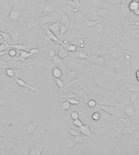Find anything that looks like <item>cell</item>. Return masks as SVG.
<instances>
[{
  "label": "cell",
  "mask_w": 139,
  "mask_h": 155,
  "mask_svg": "<svg viewBox=\"0 0 139 155\" xmlns=\"http://www.w3.org/2000/svg\"><path fill=\"white\" fill-rule=\"evenodd\" d=\"M79 117H80V115H79L78 112H77V111H73V112L71 113V118H72L73 120L79 119Z\"/></svg>",
  "instance_id": "obj_42"
},
{
  "label": "cell",
  "mask_w": 139,
  "mask_h": 155,
  "mask_svg": "<svg viewBox=\"0 0 139 155\" xmlns=\"http://www.w3.org/2000/svg\"><path fill=\"white\" fill-rule=\"evenodd\" d=\"M53 21V17L49 14H46V15L43 16L40 19V25L42 27H44L47 24L50 23Z\"/></svg>",
  "instance_id": "obj_14"
},
{
  "label": "cell",
  "mask_w": 139,
  "mask_h": 155,
  "mask_svg": "<svg viewBox=\"0 0 139 155\" xmlns=\"http://www.w3.org/2000/svg\"><path fill=\"white\" fill-rule=\"evenodd\" d=\"M58 55H59V57L61 58V59L67 58L68 56H69V53H68L66 48H64L63 45H59V53H58Z\"/></svg>",
  "instance_id": "obj_19"
},
{
  "label": "cell",
  "mask_w": 139,
  "mask_h": 155,
  "mask_svg": "<svg viewBox=\"0 0 139 155\" xmlns=\"http://www.w3.org/2000/svg\"><path fill=\"white\" fill-rule=\"evenodd\" d=\"M138 7H139V4L138 2H136V1H133L130 4V9H131V10L136 11L137 9H138Z\"/></svg>",
  "instance_id": "obj_30"
},
{
  "label": "cell",
  "mask_w": 139,
  "mask_h": 155,
  "mask_svg": "<svg viewBox=\"0 0 139 155\" xmlns=\"http://www.w3.org/2000/svg\"><path fill=\"white\" fill-rule=\"evenodd\" d=\"M56 8H54V6H52V4H47L43 6V12H51L52 11L56 10Z\"/></svg>",
  "instance_id": "obj_24"
},
{
  "label": "cell",
  "mask_w": 139,
  "mask_h": 155,
  "mask_svg": "<svg viewBox=\"0 0 139 155\" xmlns=\"http://www.w3.org/2000/svg\"><path fill=\"white\" fill-rule=\"evenodd\" d=\"M52 75L54 78H61L62 77V71L59 68H55L53 69Z\"/></svg>",
  "instance_id": "obj_22"
},
{
  "label": "cell",
  "mask_w": 139,
  "mask_h": 155,
  "mask_svg": "<svg viewBox=\"0 0 139 155\" xmlns=\"http://www.w3.org/2000/svg\"><path fill=\"white\" fill-rule=\"evenodd\" d=\"M46 147L44 144H35L32 146L31 151L30 152V154H42V151L44 150V149Z\"/></svg>",
  "instance_id": "obj_6"
},
{
  "label": "cell",
  "mask_w": 139,
  "mask_h": 155,
  "mask_svg": "<svg viewBox=\"0 0 139 155\" xmlns=\"http://www.w3.org/2000/svg\"><path fill=\"white\" fill-rule=\"evenodd\" d=\"M130 101H131V102L133 103L134 104H135V103H136V101H137V96L134 94L132 95V96H130Z\"/></svg>",
  "instance_id": "obj_44"
},
{
  "label": "cell",
  "mask_w": 139,
  "mask_h": 155,
  "mask_svg": "<svg viewBox=\"0 0 139 155\" xmlns=\"http://www.w3.org/2000/svg\"><path fill=\"white\" fill-rule=\"evenodd\" d=\"M89 58H90V60L92 63L99 64L100 65H104L105 63V58L102 57V56L91 55V57Z\"/></svg>",
  "instance_id": "obj_10"
},
{
  "label": "cell",
  "mask_w": 139,
  "mask_h": 155,
  "mask_svg": "<svg viewBox=\"0 0 139 155\" xmlns=\"http://www.w3.org/2000/svg\"><path fill=\"white\" fill-rule=\"evenodd\" d=\"M6 74L8 77L9 78H14L15 76V73H14V70L12 68H7L6 70Z\"/></svg>",
  "instance_id": "obj_29"
},
{
  "label": "cell",
  "mask_w": 139,
  "mask_h": 155,
  "mask_svg": "<svg viewBox=\"0 0 139 155\" xmlns=\"http://www.w3.org/2000/svg\"><path fill=\"white\" fill-rule=\"evenodd\" d=\"M102 118V115L100 114V112L99 111H95L92 114V119H93L94 121H100Z\"/></svg>",
  "instance_id": "obj_27"
},
{
  "label": "cell",
  "mask_w": 139,
  "mask_h": 155,
  "mask_svg": "<svg viewBox=\"0 0 139 155\" xmlns=\"http://www.w3.org/2000/svg\"><path fill=\"white\" fill-rule=\"evenodd\" d=\"M133 24H134V25H138L139 26V22H135V23H133Z\"/></svg>",
  "instance_id": "obj_51"
},
{
  "label": "cell",
  "mask_w": 139,
  "mask_h": 155,
  "mask_svg": "<svg viewBox=\"0 0 139 155\" xmlns=\"http://www.w3.org/2000/svg\"><path fill=\"white\" fill-rule=\"evenodd\" d=\"M71 107V103L69 102V101H63L62 103H61V108L62 109L64 110H69V109H70Z\"/></svg>",
  "instance_id": "obj_26"
},
{
  "label": "cell",
  "mask_w": 139,
  "mask_h": 155,
  "mask_svg": "<svg viewBox=\"0 0 139 155\" xmlns=\"http://www.w3.org/2000/svg\"><path fill=\"white\" fill-rule=\"evenodd\" d=\"M52 58H53V63H55L56 65H59V64H61V63H62V60H61V58L59 57V55H55L53 56Z\"/></svg>",
  "instance_id": "obj_31"
},
{
  "label": "cell",
  "mask_w": 139,
  "mask_h": 155,
  "mask_svg": "<svg viewBox=\"0 0 139 155\" xmlns=\"http://www.w3.org/2000/svg\"><path fill=\"white\" fill-rule=\"evenodd\" d=\"M98 109L102 110L105 112L107 113L108 114L111 116H114L115 114V106H110V105H105V104H98Z\"/></svg>",
  "instance_id": "obj_5"
},
{
  "label": "cell",
  "mask_w": 139,
  "mask_h": 155,
  "mask_svg": "<svg viewBox=\"0 0 139 155\" xmlns=\"http://www.w3.org/2000/svg\"><path fill=\"white\" fill-rule=\"evenodd\" d=\"M85 92H90V93H96V94L103 95L105 93L104 89L101 86H93L91 88H85Z\"/></svg>",
  "instance_id": "obj_9"
},
{
  "label": "cell",
  "mask_w": 139,
  "mask_h": 155,
  "mask_svg": "<svg viewBox=\"0 0 139 155\" xmlns=\"http://www.w3.org/2000/svg\"><path fill=\"white\" fill-rule=\"evenodd\" d=\"M0 21H1V15H0Z\"/></svg>",
  "instance_id": "obj_52"
},
{
  "label": "cell",
  "mask_w": 139,
  "mask_h": 155,
  "mask_svg": "<svg viewBox=\"0 0 139 155\" xmlns=\"http://www.w3.org/2000/svg\"><path fill=\"white\" fill-rule=\"evenodd\" d=\"M20 17V11H19L18 8L17 6V1L14 0V6L13 8L11 9L10 12L9 14V17L11 20L15 21Z\"/></svg>",
  "instance_id": "obj_4"
},
{
  "label": "cell",
  "mask_w": 139,
  "mask_h": 155,
  "mask_svg": "<svg viewBox=\"0 0 139 155\" xmlns=\"http://www.w3.org/2000/svg\"><path fill=\"white\" fill-rule=\"evenodd\" d=\"M69 27H68L67 26L63 25V24L61 23V25H60V34L61 35H63V34L66 33V32L68 31Z\"/></svg>",
  "instance_id": "obj_32"
},
{
  "label": "cell",
  "mask_w": 139,
  "mask_h": 155,
  "mask_svg": "<svg viewBox=\"0 0 139 155\" xmlns=\"http://www.w3.org/2000/svg\"><path fill=\"white\" fill-rule=\"evenodd\" d=\"M69 133H70L71 135H72L73 137H75V136H78L81 135V132L80 131H77L76 129H69Z\"/></svg>",
  "instance_id": "obj_34"
},
{
  "label": "cell",
  "mask_w": 139,
  "mask_h": 155,
  "mask_svg": "<svg viewBox=\"0 0 139 155\" xmlns=\"http://www.w3.org/2000/svg\"><path fill=\"white\" fill-rule=\"evenodd\" d=\"M65 97H66V98H79V99H80L79 96H77L75 93H73V92L69 93Z\"/></svg>",
  "instance_id": "obj_36"
},
{
  "label": "cell",
  "mask_w": 139,
  "mask_h": 155,
  "mask_svg": "<svg viewBox=\"0 0 139 155\" xmlns=\"http://www.w3.org/2000/svg\"><path fill=\"white\" fill-rule=\"evenodd\" d=\"M97 105V103L96 101L93 99L89 100V101H87V106H88L90 108H92V109L96 107Z\"/></svg>",
  "instance_id": "obj_33"
},
{
  "label": "cell",
  "mask_w": 139,
  "mask_h": 155,
  "mask_svg": "<svg viewBox=\"0 0 139 155\" xmlns=\"http://www.w3.org/2000/svg\"><path fill=\"white\" fill-rule=\"evenodd\" d=\"M79 131L82 134L87 136V137L92 138V132L90 127L87 125H82V127H79Z\"/></svg>",
  "instance_id": "obj_11"
},
{
  "label": "cell",
  "mask_w": 139,
  "mask_h": 155,
  "mask_svg": "<svg viewBox=\"0 0 139 155\" xmlns=\"http://www.w3.org/2000/svg\"><path fill=\"white\" fill-rule=\"evenodd\" d=\"M123 128H121V126H117L112 129V132H111L110 137H118L121 133H123Z\"/></svg>",
  "instance_id": "obj_20"
},
{
  "label": "cell",
  "mask_w": 139,
  "mask_h": 155,
  "mask_svg": "<svg viewBox=\"0 0 139 155\" xmlns=\"http://www.w3.org/2000/svg\"><path fill=\"white\" fill-rule=\"evenodd\" d=\"M63 144H64V146H65L67 149H72L77 144V142H76L73 139V138L72 139H64L63 140Z\"/></svg>",
  "instance_id": "obj_12"
},
{
  "label": "cell",
  "mask_w": 139,
  "mask_h": 155,
  "mask_svg": "<svg viewBox=\"0 0 139 155\" xmlns=\"http://www.w3.org/2000/svg\"><path fill=\"white\" fill-rule=\"evenodd\" d=\"M7 53H8L7 51L4 50V51H0V58L2 57V56H4V55L7 54Z\"/></svg>",
  "instance_id": "obj_47"
},
{
  "label": "cell",
  "mask_w": 139,
  "mask_h": 155,
  "mask_svg": "<svg viewBox=\"0 0 139 155\" xmlns=\"http://www.w3.org/2000/svg\"><path fill=\"white\" fill-rule=\"evenodd\" d=\"M134 1H138V0H134Z\"/></svg>",
  "instance_id": "obj_53"
},
{
  "label": "cell",
  "mask_w": 139,
  "mask_h": 155,
  "mask_svg": "<svg viewBox=\"0 0 139 155\" xmlns=\"http://www.w3.org/2000/svg\"><path fill=\"white\" fill-rule=\"evenodd\" d=\"M66 48L70 52H72V53L77 50V46L75 45H68L66 46Z\"/></svg>",
  "instance_id": "obj_37"
},
{
  "label": "cell",
  "mask_w": 139,
  "mask_h": 155,
  "mask_svg": "<svg viewBox=\"0 0 139 155\" xmlns=\"http://www.w3.org/2000/svg\"><path fill=\"white\" fill-rule=\"evenodd\" d=\"M83 19H85V14L84 13H79L78 15H77V17H76V20L78 21V22H81V21L83 20Z\"/></svg>",
  "instance_id": "obj_40"
},
{
  "label": "cell",
  "mask_w": 139,
  "mask_h": 155,
  "mask_svg": "<svg viewBox=\"0 0 139 155\" xmlns=\"http://www.w3.org/2000/svg\"><path fill=\"white\" fill-rule=\"evenodd\" d=\"M45 32H46L47 36H48V38H49L50 40H52V41L56 42V43H59L60 45H63V46H64V47L66 46H66H67V45H68L67 43H66H66H64V42L61 41V40H60L56 36V35H55L54 33H53V32L49 30V28H48V26H46V27H45Z\"/></svg>",
  "instance_id": "obj_1"
},
{
  "label": "cell",
  "mask_w": 139,
  "mask_h": 155,
  "mask_svg": "<svg viewBox=\"0 0 139 155\" xmlns=\"http://www.w3.org/2000/svg\"><path fill=\"white\" fill-rule=\"evenodd\" d=\"M68 85L71 88H80L82 85V78L80 77H74L72 78L69 83H68Z\"/></svg>",
  "instance_id": "obj_8"
},
{
  "label": "cell",
  "mask_w": 139,
  "mask_h": 155,
  "mask_svg": "<svg viewBox=\"0 0 139 155\" xmlns=\"http://www.w3.org/2000/svg\"><path fill=\"white\" fill-rule=\"evenodd\" d=\"M107 13V11L106 9H101L98 11V15L100 16V17H105Z\"/></svg>",
  "instance_id": "obj_38"
},
{
  "label": "cell",
  "mask_w": 139,
  "mask_h": 155,
  "mask_svg": "<svg viewBox=\"0 0 139 155\" xmlns=\"http://www.w3.org/2000/svg\"><path fill=\"white\" fill-rule=\"evenodd\" d=\"M73 124L74 126H76V127L79 128V127H82V126L83 125V122H82L80 119H75V120H73Z\"/></svg>",
  "instance_id": "obj_35"
},
{
  "label": "cell",
  "mask_w": 139,
  "mask_h": 155,
  "mask_svg": "<svg viewBox=\"0 0 139 155\" xmlns=\"http://www.w3.org/2000/svg\"><path fill=\"white\" fill-rule=\"evenodd\" d=\"M60 25H61V22L59 20H57L52 24H49L48 25V27L53 33L57 35H59V33H60Z\"/></svg>",
  "instance_id": "obj_7"
},
{
  "label": "cell",
  "mask_w": 139,
  "mask_h": 155,
  "mask_svg": "<svg viewBox=\"0 0 139 155\" xmlns=\"http://www.w3.org/2000/svg\"><path fill=\"white\" fill-rule=\"evenodd\" d=\"M67 101H69V102L72 105H78L80 103H83L80 99L79 98H66Z\"/></svg>",
  "instance_id": "obj_25"
},
{
  "label": "cell",
  "mask_w": 139,
  "mask_h": 155,
  "mask_svg": "<svg viewBox=\"0 0 139 155\" xmlns=\"http://www.w3.org/2000/svg\"><path fill=\"white\" fill-rule=\"evenodd\" d=\"M31 56H32V55L30 54V53H27V51L22 50V52H21L20 56H19V57H17V60L19 61H21V62L24 63L25 61V60L27 59L28 58L31 57Z\"/></svg>",
  "instance_id": "obj_18"
},
{
  "label": "cell",
  "mask_w": 139,
  "mask_h": 155,
  "mask_svg": "<svg viewBox=\"0 0 139 155\" xmlns=\"http://www.w3.org/2000/svg\"><path fill=\"white\" fill-rule=\"evenodd\" d=\"M14 73H15L16 78H20V77L22 76V70H20V69H17V70H14Z\"/></svg>",
  "instance_id": "obj_43"
},
{
  "label": "cell",
  "mask_w": 139,
  "mask_h": 155,
  "mask_svg": "<svg viewBox=\"0 0 139 155\" xmlns=\"http://www.w3.org/2000/svg\"><path fill=\"white\" fill-rule=\"evenodd\" d=\"M48 54H49V55L51 56V58H53V56H54L55 55H56V53H55V50L53 49L48 50Z\"/></svg>",
  "instance_id": "obj_45"
},
{
  "label": "cell",
  "mask_w": 139,
  "mask_h": 155,
  "mask_svg": "<svg viewBox=\"0 0 139 155\" xmlns=\"http://www.w3.org/2000/svg\"><path fill=\"white\" fill-rule=\"evenodd\" d=\"M8 54H9V55L10 57H15L16 55H17V50L14 49V48L10 49L8 51Z\"/></svg>",
  "instance_id": "obj_39"
},
{
  "label": "cell",
  "mask_w": 139,
  "mask_h": 155,
  "mask_svg": "<svg viewBox=\"0 0 139 155\" xmlns=\"http://www.w3.org/2000/svg\"><path fill=\"white\" fill-rule=\"evenodd\" d=\"M90 137H87V136L84 135L82 136L81 135H78V136H75V137H73V139L77 142V144H81V143H85V142L89 141L90 140Z\"/></svg>",
  "instance_id": "obj_15"
},
{
  "label": "cell",
  "mask_w": 139,
  "mask_h": 155,
  "mask_svg": "<svg viewBox=\"0 0 139 155\" xmlns=\"http://www.w3.org/2000/svg\"><path fill=\"white\" fill-rule=\"evenodd\" d=\"M115 96L116 97H118V98H121L122 97V93H121L120 90L118 89L115 91Z\"/></svg>",
  "instance_id": "obj_46"
},
{
  "label": "cell",
  "mask_w": 139,
  "mask_h": 155,
  "mask_svg": "<svg viewBox=\"0 0 139 155\" xmlns=\"http://www.w3.org/2000/svg\"><path fill=\"white\" fill-rule=\"evenodd\" d=\"M72 1H74V2H75L76 4H77V7H78V9H80V1H79V0H72Z\"/></svg>",
  "instance_id": "obj_48"
},
{
  "label": "cell",
  "mask_w": 139,
  "mask_h": 155,
  "mask_svg": "<svg viewBox=\"0 0 139 155\" xmlns=\"http://www.w3.org/2000/svg\"><path fill=\"white\" fill-rule=\"evenodd\" d=\"M135 76H136L137 80H138V81H139V70H137L136 73H135Z\"/></svg>",
  "instance_id": "obj_49"
},
{
  "label": "cell",
  "mask_w": 139,
  "mask_h": 155,
  "mask_svg": "<svg viewBox=\"0 0 139 155\" xmlns=\"http://www.w3.org/2000/svg\"><path fill=\"white\" fill-rule=\"evenodd\" d=\"M55 81H56V85L59 86L60 88V101L62 100V98H64V95H63V88H64L65 83L63 80H61V78H55Z\"/></svg>",
  "instance_id": "obj_16"
},
{
  "label": "cell",
  "mask_w": 139,
  "mask_h": 155,
  "mask_svg": "<svg viewBox=\"0 0 139 155\" xmlns=\"http://www.w3.org/2000/svg\"><path fill=\"white\" fill-rule=\"evenodd\" d=\"M75 56L77 58H79V59H82V60L87 59V58H89V56H88V55H87V53H86L84 51L77 52V53H75Z\"/></svg>",
  "instance_id": "obj_23"
},
{
  "label": "cell",
  "mask_w": 139,
  "mask_h": 155,
  "mask_svg": "<svg viewBox=\"0 0 139 155\" xmlns=\"http://www.w3.org/2000/svg\"><path fill=\"white\" fill-rule=\"evenodd\" d=\"M15 82L17 83V85L20 87H24V88H27V89L31 90L32 92H38V88L37 86H31V85H29L28 84H27L25 82V80H23L22 79L19 78H16L14 79Z\"/></svg>",
  "instance_id": "obj_2"
},
{
  "label": "cell",
  "mask_w": 139,
  "mask_h": 155,
  "mask_svg": "<svg viewBox=\"0 0 139 155\" xmlns=\"http://www.w3.org/2000/svg\"><path fill=\"white\" fill-rule=\"evenodd\" d=\"M30 53L32 55H37L38 54V53H40L39 50L38 49V48H31V49L30 50Z\"/></svg>",
  "instance_id": "obj_41"
},
{
  "label": "cell",
  "mask_w": 139,
  "mask_h": 155,
  "mask_svg": "<svg viewBox=\"0 0 139 155\" xmlns=\"http://www.w3.org/2000/svg\"><path fill=\"white\" fill-rule=\"evenodd\" d=\"M40 126H43V127H45L44 124H42V123L36 122H35V121H32V122L28 124V126H27V134H28L30 136L33 135L35 132V131H36L37 128H38V127H40Z\"/></svg>",
  "instance_id": "obj_3"
},
{
  "label": "cell",
  "mask_w": 139,
  "mask_h": 155,
  "mask_svg": "<svg viewBox=\"0 0 139 155\" xmlns=\"http://www.w3.org/2000/svg\"><path fill=\"white\" fill-rule=\"evenodd\" d=\"M105 18V17H100V19L96 21H92V20H91V19H85V23H86L87 27L91 28V27H95V26H96L97 24H100L102 21L104 20Z\"/></svg>",
  "instance_id": "obj_13"
},
{
  "label": "cell",
  "mask_w": 139,
  "mask_h": 155,
  "mask_svg": "<svg viewBox=\"0 0 139 155\" xmlns=\"http://www.w3.org/2000/svg\"><path fill=\"white\" fill-rule=\"evenodd\" d=\"M92 127H90V129H91L92 133L96 134H104L105 132L103 130L102 127H101L100 126L98 125H95V124H92L91 126Z\"/></svg>",
  "instance_id": "obj_17"
},
{
  "label": "cell",
  "mask_w": 139,
  "mask_h": 155,
  "mask_svg": "<svg viewBox=\"0 0 139 155\" xmlns=\"http://www.w3.org/2000/svg\"><path fill=\"white\" fill-rule=\"evenodd\" d=\"M11 48H14L16 50H24L26 51V48H25V45H21V44H17V45H11Z\"/></svg>",
  "instance_id": "obj_28"
},
{
  "label": "cell",
  "mask_w": 139,
  "mask_h": 155,
  "mask_svg": "<svg viewBox=\"0 0 139 155\" xmlns=\"http://www.w3.org/2000/svg\"><path fill=\"white\" fill-rule=\"evenodd\" d=\"M36 1H48V0H35Z\"/></svg>",
  "instance_id": "obj_50"
},
{
  "label": "cell",
  "mask_w": 139,
  "mask_h": 155,
  "mask_svg": "<svg viewBox=\"0 0 139 155\" xmlns=\"http://www.w3.org/2000/svg\"><path fill=\"white\" fill-rule=\"evenodd\" d=\"M125 113L126 115L130 116V117L135 115V111H134L133 107L132 106H130V105L126 106V107L125 108Z\"/></svg>",
  "instance_id": "obj_21"
}]
</instances>
